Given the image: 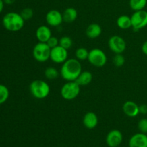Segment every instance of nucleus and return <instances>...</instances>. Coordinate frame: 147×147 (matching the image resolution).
<instances>
[{"label":"nucleus","mask_w":147,"mask_h":147,"mask_svg":"<svg viewBox=\"0 0 147 147\" xmlns=\"http://www.w3.org/2000/svg\"><path fill=\"white\" fill-rule=\"evenodd\" d=\"M83 123L88 129H95L98 123V118L96 113L93 111L87 112L83 116Z\"/></svg>","instance_id":"nucleus-14"},{"label":"nucleus","mask_w":147,"mask_h":147,"mask_svg":"<svg viewBox=\"0 0 147 147\" xmlns=\"http://www.w3.org/2000/svg\"><path fill=\"white\" fill-rule=\"evenodd\" d=\"M76 59L78 60H88L89 51L85 47H79L76 50Z\"/></svg>","instance_id":"nucleus-23"},{"label":"nucleus","mask_w":147,"mask_h":147,"mask_svg":"<svg viewBox=\"0 0 147 147\" xmlns=\"http://www.w3.org/2000/svg\"><path fill=\"white\" fill-rule=\"evenodd\" d=\"M9 96V90L6 86L0 84V105L5 103Z\"/></svg>","instance_id":"nucleus-22"},{"label":"nucleus","mask_w":147,"mask_h":147,"mask_svg":"<svg viewBox=\"0 0 147 147\" xmlns=\"http://www.w3.org/2000/svg\"><path fill=\"white\" fill-rule=\"evenodd\" d=\"M142 53H143L144 54L147 55V41L144 42L143 43V45H142Z\"/></svg>","instance_id":"nucleus-30"},{"label":"nucleus","mask_w":147,"mask_h":147,"mask_svg":"<svg viewBox=\"0 0 147 147\" xmlns=\"http://www.w3.org/2000/svg\"><path fill=\"white\" fill-rule=\"evenodd\" d=\"M24 21L19 13L8 12L3 17L2 24L4 28L9 32H18L24 27Z\"/></svg>","instance_id":"nucleus-2"},{"label":"nucleus","mask_w":147,"mask_h":147,"mask_svg":"<svg viewBox=\"0 0 147 147\" xmlns=\"http://www.w3.org/2000/svg\"><path fill=\"white\" fill-rule=\"evenodd\" d=\"M73 40L68 36H63L59 40V45L64 47L66 50L70 49L73 46Z\"/></svg>","instance_id":"nucleus-24"},{"label":"nucleus","mask_w":147,"mask_h":147,"mask_svg":"<svg viewBox=\"0 0 147 147\" xmlns=\"http://www.w3.org/2000/svg\"><path fill=\"white\" fill-rule=\"evenodd\" d=\"M60 75L58 70L54 67H48L45 70V76L48 80H55Z\"/></svg>","instance_id":"nucleus-21"},{"label":"nucleus","mask_w":147,"mask_h":147,"mask_svg":"<svg viewBox=\"0 0 147 147\" xmlns=\"http://www.w3.org/2000/svg\"><path fill=\"white\" fill-rule=\"evenodd\" d=\"M47 45H48L49 47L50 48H53V47H57V45H59V40L56 37H54V36H52L50 39L47 41Z\"/></svg>","instance_id":"nucleus-28"},{"label":"nucleus","mask_w":147,"mask_h":147,"mask_svg":"<svg viewBox=\"0 0 147 147\" xmlns=\"http://www.w3.org/2000/svg\"><path fill=\"white\" fill-rule=\"evenodd\" d=\"M123 141V135L119 130L113 129L109 132L106 138V142L109 147H117Z\"/></svg>","instance_id":"nucleus-11"},{"label":"nucleus","mask_w":147,"mask_h":147,"mask_svg":"<svg viewBox=\"0 0 147 147\" xmlns=\"http://www.w3.org/2000/svg\"><path fill=\"white\" fill-rule=\"evenodd\" d=\"M80 86L76 81H67L60 89V95L65 100H72L80 94Z\"/></svg>","instance_id":"nucleus-4"},{"label":"nucleus","mask_w":147,"mask_h":147,"mask_svg":"<svg viewBox=\"0 0 147 147\" xmlns=\"http://www.w3.org/2000/svg\"><path fill=\"white\" fill-rule=\"evenodd\" d=\"M129 147H147V135L138 133L133 135L129 142Z\"/></svg>","instance_id":"nucleus-13"},{"label":"nucleus","mask_w":147,"mask_h":147,"mask_svg":"<svg viewBox=\"0 0 147 147\" xmlns=\"http://www.w3.org/2000/svg\"><path fill=\"white\" fill-rule=\"evenodd\" d=\"M81 72L82 65L80 60L76 58H70L63 63L60 74L66 81H76Z\"/></svg>","instance_id":"nucleus-1"},{"label":"nucleus","mask_w":147,"mask_h":147,"mask_svg":"<svg viewBox=\"0 0 147 147\" xmlns=\"http://www.w3.org/2000/svg\"><path fill=\"white\" fill-rule=\"evenodd\" d=\"M126 59L122 54H116L113 58V63L116 67H121L125 64Z\"/></svg>","instance_id":"nucleus-25"},{"label":"nucleus","mask_w":147,"mask_h":147,"mask_svg":"<svg viewBox=\"0 0 147 147\" xmlns=\"http://www.w3.org/2000/svg\"><path fill=\"white\" fill-rule=\"evenodd\" d=\"M122 109L125 115L131 118L136 117L140 113L139 106L132 100H128L125 102L123 103Z\"/></svg>","instance_id":"nucleus-12"},{"label":"nucleus","mask_w":147,"mask_h":147,"mask_svg":"<svg viewBox=\"0 0 147 147\" xmlns=\"http://www.w3.org/2000/svg\"><path fill=\"white\" fill-rule=\"evenodd\" d=\"M108 45L115 54H122L126 50V42L124 39L119 35H113L109 38Z\"/></svg>","instance_id":"nucleus-8"},{"label":"nucleus","mask_w":147,"mask_h":147,"mask_svg":"<svg viewBox=\"0 0 147 147\" xmlns=\"http://www.w3.org/2000/svg\"><path fill=\"white\" fill-rule=\"evenodd\" d=\"M78 17V11L73 7H68L65 9L63 13V22L66 23H73Z\"/></svg>","instance_id":"nucleus-17"},{"label":"nucleus","mask_w":147,"mask_h":147,"mask_svg":"<svg viewBox=\"0 0 147 147\" xmlns=\"http://www.w3.org/2000/svg\"><path fill=\"white\" fill-rule=\"evenodd\" d=\"M20 14L26 21V20H29L32 18L33 15H34V11H33L32 9L30 8V7H26L22 10Z\"/></svg>","instance_id":"nucleus-26"},{"label":"nucleus","mask_w":147,"mask_h":147,"mask_svg":"<svg viewBox=\"0 0 147 147\" xmlns=\"http://www.w3.org/2000/svg\"><path fill=\"white\" fill-rule=\"evenodd\" d=\"M68 57V52L64 47L60 45L53 47L51 49L50 52V59L56 64H63L64 62L67 60Z\"/></svg>","instance_id":"nucleus-9"},{"label":"nucleus","mask_w":147,"mask_h":147,"mask_svg":"<svg viewBox=\"0 0 147 147\" xmlns=\"http://www.w3.org/2000/svg\"><path fill=\"white\" fill-rule=\"evenodd\" d=\"M102 33V28L100 24L92 23L89 24L86 30V34L89 39L94 40L100 37Z\"/></svg>","instance_id":"nucleus-16"},{"label":"nucleus","mask_w":147,"mask_h":147,"mask_svg":"<svg viewBox=\"0 0 147 147\" xmlns=\"http://www.w3.org/2000/svg\"><path fill=\"white\" fill-rule=\"evenodd\" d=\"M30 91L33 97L42 100L49 96L50 87L45 80H34L30 84Z\"/></svg>","instance_id":"nucleus-3"},{"label":"nucleus","mask_w":147,"mask_h":147,"mask_svg":"<svg viewBox=\"0 0 147 147\" xmlns=\"http://www.w3.org/2000/svg\"><path fill=\"white\" fill-rule=\"evenodd\" d=\"M138 129L141 133L147 134V119L144 118L138 122Z\"/></svg>","instance_id":"nucleus-27"},{"label":"nucleus","mask_w":147,"mask_h":147,"mask_svg":"<svg viewBox=\"0 0 147 147\" xmlns=\"http://www.w3.org/2000/svg\"><path fill=\"white\" fill-rule=\"evenodd\" d=\"M116 24L121 30H128L132 27L131 19L128 15H121L118 17Z\"/></svg>","instance_id":"nucleus-19"},{"label":"nucleus","mask_w":147,"mask_h":147,"mask_svg":"<svg viewBox=\"0 0 147 147\" xmlns=\"http://www.w3.org/2000/svg\"><path fill=\"white\" fill-rule=\"evenodd\" d=\"M4 2L3 0H0V14L2 12L3 9H4Z\"/></svg>","instance_id":"nucleus-32"},{"label":"nucleus","mask_w":147,"mask_h":147,"mask_svg":"<svg viewBox=\"0 0 147 147\" xmlns=\"http://www.w3.org/2000/svg\"><path fill=\"white\" fill-rule=\"evenodd\" d=\"M88 60L92 65L102 67L107 63V56L101 49L93 48L89 51Z\"/></svg>","instance_id":"nucleus-6"},{"label":"nucleus","mask_w":147,"mask_h":147,"mask_svg":"<svg viewBox=\"0 0 147 147\" xmlns=\"http://www.w3.org/2000/svg\"><path fill=\"white\" fill-rule=\"evenodd\" d=\"M36 38L40 42H47V40L52 37L51 30L46 25H41L37 27L35 32Z\"/></svg>","instance_id":"nucleus-15"},{"label":"nucleus","mask_w":147,"mask_h":147,"mask_svg":"<svg viewBox=\"0 0 147 147\" xmlns=\"http://www.w3.org/2000/svg\"><path fill=\"white\" fill-rule=\"evenodd\" d=\"M131 19L132 27L136 31L142 30L147 26V11L145 10L134 11Z\"/></svg>","instance_id":"nucleus-7"},{"label":"nucleus","mask_w":147,"mask_h":147,"mask_svg":"<svg viewBox=\"0 0 147 147\" xmlns=\"http://www.w3.org/2000/svg\"><path fill=\"white\" fill-rule=\"evenodd\" d=\"M45 20L50 27H58L63 22V14L58 10L51 9L46 14Z\"/></svg>","instance_id":"nucleus-10"},{"label":"nucleus","mask_w":147,"mask_h":147,"mask_svg":"<svg viewBox=\"0 0 147 147\" xmlns=\"http://www.w3.org/2000/svg\"><path fill=\"white\" fill-rule=\"evenodd\" d=\"M50 52L51 48L47 43L38 42L33 47L32 55L39 63H45L50 59Z\"/></svg>","instance_id":"nucleus-5"},{"label":"nucleus","mask_w":147,"mask_h":147,"mask_svg":"<svg viewBox=\"0 0 147 147\" xmlns=\"http://www.w3.org/2000/svg\"><path fill=\"white\" fill-rule=\"evenodd\" d=\"M139 111L142 114H146L147 113V105L143 104L139 106Z\"/></svg>","instance_id":"nucleus-29"},{"label":"nucleus","mask_w":147,"mask_h":147,"mask_svg":"<svg viewBox=\"0 0 147 147\" xmlns=\"http://www.w3.org/2000/svg\"><path fill=\"white\" fill-rule=\"evenodd\" d=\"M4 2V4H8V5H11V4H14L16 1V0H3Z\"/></svg>","instance_id":"nucleus-31"},{"label":"nucleus","mask_w":147,"mask_h":147,"mask_svg":"<svg viewBox=\"0 0 147 147\" xmlns=\"http://www.w3.org/2000/svg\"><path fill=\"white\" fill-rule=\"evenodd\" d=\"M147 0H129V6L134 11L143 10L146 7Z\"/></svg>","instance_id":"nucleus-20"},{"label":"nucleus","mask_w":147,"mask_h":147,"mask_svg":"<svg viewBox=\"0 0 147 147\" xmlns=\"http://www.w3.org/2000/svg\"><path fill=\"white\" fill-rule=\"evenodd\" d=\"M93 80V75L90 71H82L80 76L76 79V83L80 86H86L90 84Z\"/></svg>","instance_id":"nucleus-18"}]
</instances>
